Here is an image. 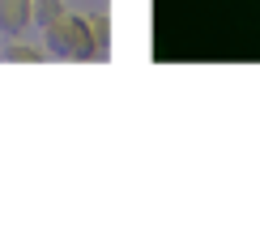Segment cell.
Listing matches in <instances>:
<instances>
[{"label":"cell","instance_id":"obj_1","mask_svg":"<svg viewBox=\"0 0 260 230\" xmlns=\"http://www.w3.org/2000/svg\"><path fill=\"white\" fill-rule=\"evenodd\" d=\"M47 47L64 60H99V39L90 30V17L64 13L56 26H47Z\"/></svg>","mask_w":260,"mask_h":230},{"label":"cell","instance_id":"obj_2","mask_svg":"<svg viewBox=\"0 0 260 230\" xmlns=\"http://www.w3.org/2000/svg\"><path fill=\"white\" fill-rule=\"evenodd\" d=\"M30 9H35V0H0V30L21 35L30 26Z\"/></svg>","mask_w":260,"mask_h":230},{"label":"cell","instance_id":"obj_5","mask_svg":"<svg viewBox=\"0 0 260 230\" xmlns=\"http://www.w3.org/2000/svg\"><path fill=\"white\" fill-rule=\"evenodd\" d=\"M107 21H111L107 13H94L90 17V30H94V39H99V47H107V39H111V26H107Z\"/></svg>","mask_w":260,"mask_h":230},{"label":"cell","instance_id":"obj_3","mask_svg":"<svg viewBox=\"0 0 260 230\" xmlns=\"http://www.w3.org/2000/svg\"><path fill=\"white\" fill-rule=\"evenodd\" d=\"M30 17H35L39 26H56V21L64 17V0H35Z\"/></svg>","mask_w":260,"mask_h":230},{"label":"cell","instance_id":"obj_4","mask_svg":"<svg viewBox=\"0 0 260 230\" xmlns=\"http://www.w3.org/2000/svg\"><path fill=\"white\" fill-rule=\"evenodd\" d=\"M5 60H13V64H39V47H26V43H9V51H5Z\"/></svg>","mask_w":260,"mask_h":230}]
</instances>
